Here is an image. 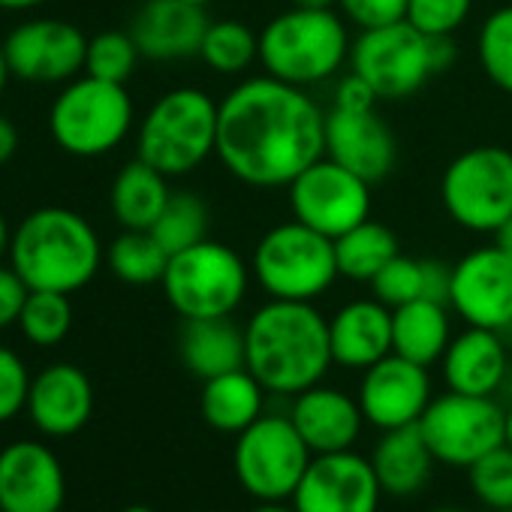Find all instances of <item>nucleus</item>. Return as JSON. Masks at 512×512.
Returning a JSON list of instances; mask_svg holds the SVG:
<instances>
[{
    "instance_id": "1",
    "label": "nucleus",
    "mask_w": 512,
    "mask_h": 512,
    "mask_svg": "<svg viewBox=\"0 0 512 512\" xmlns=\"http://www.w3.org/2000/svg\"><path fill=\"white\" fill-rule=\"evenodd\" d=\"M214 154L247 187H290L326 154V112L305 88L244 79L220 100Z\"/></svg>"
},
{
    "instance_id": "2",
    "label": "nucleus",
    "mask_w": 512,
    "mask_h": 512,
    "mask_svg": "<svg viewBox=\"0 0 512 512\" xmlns=\"http://www.w3.org/2000/svg\"><path fill=\"white\" fill-rule=\"evenodd\" d=\"M335 365L329 320L314 302L269 299L244 326V368L272 395H290L323 383Z\"/></svg>"
},
{
    "instance_id": "3",
    "label": "nucleus",
    "mask_w": 512,
    "mask_h": 512,
    "mask_svg": "<svg viewBox=\"0 0 512 512\" xmlns=\"http://www.w3.org/2000/svg\"><path fill=\"white\" fill-rule=\"evenodd\" d=\"M10 266L28 290L73 296L97 278L103 266V244L97 229L79 211L43 205L13 229Z\"/></svg>"
},
{
    "instance_id": "4",
    "label": "nucleus",
    "mask_w": 512,
    "mask_h": 512,
    "mask_svg": "<svg viewBox=\"0 0 512 512\" xmlns=\"http://www.w3.org/2000/svg\"><path fill=\"white\" fill-rule=\"evenodd\" d=\"M350 49L347 19L335 10L290 7L260 31V64L266 76L305 91L338 76L350 64Z\"/></svg>"
},
{
    "instance_id": "5",
    "label": "nucleus",
    "mask_w": 512,
    "mask_h": 512,
    "mask_svg": "<svg viewBox=\"0 0 512 512\" xmlns=\"http://www.w3.org/2000/svg\"><path fill=\"white\" fill-rule=\"evenodd\" d=\"M452 61V37H428L407 19L362 31L350 49V73L362 76L380 100L413 97Z\"/></svg>"
},
{
    "instance_id": "6",
    "label": "nucleus",
    "mask_w": 512,
    "mask_h": 512,
    "mask_svg": "<svg viewBox=\"0 0 512 512\" xmlns=\"http://www.w3.org/2000/svg\"><path fill=\"white\" fill-rule=\"evenodd\" d=\"M220 103L199 88H172L154 100L136 130V157L166 178L196 172L217 151Z\"/></svg>"
},
{
    "instance_id": "7",
    "label": "nucleus",
    "mask_w": 512,
    "mask_h": 512,
    "mask_svg": "<svg viewBox=\"0 0 512 512\" xmlns=\"http://www.w3.org/2000/svg\"><path fill=\"white\" fill-rule=\"evenodd\" d=\"M250 275L269 299L317 302L341 278L335 241L293 217L256 241Z\"/></svg>"
},
{
    "instance_id": "8",
    "label": "nucleus",
    "mask_w": 512,
    "mask_h": 512,
    "mask_svg": "<svg viewBox=\"0 0 512 512\" xmlns=\"http://www.w3.org/2000/svg\"><path fill=\"white\" fill-rule=\"evenodd\" d=\"M160 287L181 320L232 317L247 296L250 266L229 244L205 238L169 256Z\"/></svg>"
},
{
    "instance_id": "9",
    "label": "nucleus",
    "mask_w": 512,
    "mask_h": 512,
    "mask_svg": "<svg viewBox=\"0 0 512 512\" xmlns=\"http://www.w3.org/2000/svg\"><path fill=\"white\" fill-rule=\"evenodd\" d=\"M133 100L127 85L79 76L61 88L49 109V133L55 145L82 160L112 154L133 130Z\"/></svg>"
},
{
    "instance_id": "10",
    "label": "nucleus",
    "mask_w": 512,
    "mask_h": 512,
    "mask_svg": "<svg viewBox=\"0 0 512 512\" xmlns=\"http://www.w3.org/2000/svg\"><path fill=\"white\" fill-rule=\"evenodd\" d=\"M314 452L290 416L263 413L250 428L235 434L232 470L238 485L260 503L293 500Z\"/></svg>"
},
{
    "instance_id": "11",
    "label": "nucleus",
    "mask_w": 512,
    "mask_h": 512,
    "mask_svg": "<svg viewBox=\"0 0 512 512\" xmlns=\"http://www.w3.org/2000/svg\"><path fill=\"white\" fill-rule=\"evenodd\" d=\"M446 214L467 232H494L512 217V151L476 145L461 151L440 178Z\"/></svg>"
},
{
    "instance_id": "12",
    "label": "nucleus",
    "mask_w": 512,
    "mask_h": 512,
    "mask_svg": "<svg viewBox=\"0 0 512 512\" xmlns=\"http://www.w3.org/2000/svg\"><path fill=\"white\" fill-rule=\"evenodd\" d=\"M419 431L440 464L473 467L491 449L506 443V407L485 395L446 392L431 398Z\"/></svg>"
},
{
    "instance_id": "13",
    "label": "nucleus",
    "mask_w": 512,
    "mask_h": 512,
    "mask_svg": "<svg viewBox=\"0 0 512 512\" xmlns=\"http://www.w3.org/2000/svg\"><path fill=\"white\" fill-rule=\"evenodd\" d=\"M287 190L293 217L332 241L371 217V184L326 154Z\"/></svg>"
},
{
    "instance_id": "14",
    "label": "nucleus",
    "mask_w": 512,
    "mask_h": 512,
    "mask_svg": "<svg viewBox=\"0 0 512 512\" xmlns=\"http://www.w3.org/2000/svg\"><path fill=\"white\" fill-rule=\"evenodd\" d=\"M4 49L19 82L67 85L85 73L88 37L64 19H31L4 40Z\"/></svg>"
},
{
    "instance_id": "15",
    "label": "nucleus",
    "mask_w": 512,
    "mask_h": 512,
    "mask_svg": "<svg viewBox=\"0 0 512 512\" xmlns=\"http://www.w3.org/2000/svg\"><path fill=\"white\" fill-rule=\"evenodd\" d=\"M449 308L476 329H512V256L497 244L470 250L452 266Z\"/></svg>"
},
{
    "instance_id": "16",
    "label": "nucleus",
    "mask_w": 512,
    "mask_h": 512,
    "mask_svg": "<svg viewBox=\"0 0 512 512\" xmlns=\"http://www.w3.org/2000/svg\"><path fill=\"white\" fill-rule=\"evenodd\" d=\"M380 479L371 458L344 449L329 455H314L296 494V512H377L380 509Z\"/></svg>"
},
{
    "instance_id": "17",
    "label": "nucleus",
    "mask_w": 512,
    "mask_h": 512,
    "mask_svg": "<svg viewBox=\"0 0 512 512\" xmlns=\"http://www.w3.org/2000/svg\"><path fill=\"white\" fill-rule=\"evenodd\" d=\"M356 398L368 425L380 431H392V428L416 425L434 395L425 365L389 353L386 359L362 371Z\"/></svg>"
},
{
    "instance_id": "18",
    "label": "nucleus",
    "mask_w": 512,
    "mask_h": 512,
    "mask_svg": "<svg viewBox=\"0 0 512 512\" xmlns=\"http://www.w3.org/2000/svg\"><path fill=\"white\" fill-rule=\"evenodd\" d=\"M64 497V467L46 443L16 440L0 449V512H58Z\"/></svg>"
},
{
    "instance_id": "19",
    "label": "nucleus",
    "mask_w": 512,
    "mask_h": 512,
    "mask_svg": "<svg viewBox=\"0 0 512 512\" xmlns=\"http://www.w3.org/2000/svg\"><path fill=\"white\" fill-rule=\"evenodd\" d=\"M326 157L347 166L368 184H377L395 169L398 145L377 109L347 112L332 106L326 112Z\"/></svg>"
},
{
    "instance_id": "20",
    "label": "nucleus",
    "mask_w": 512,
    "mask_h": 512,
    "mask_svg": "<svg viewBox=\"0 0 512 512\" xmlns=\"http://www.w3.org/2000/svg\"><path fill=\"white\" fill-rule=\"evenodd\" d=\"M25 410L40 434L73 437L94 413V386L79 365L55 362L31 380Z\"/></svg>"
},
{
    "instance_id": "21",
    "label": "nucleus",
    "mask_w": 512,
    "mask_h": 512,
    "mask_svg": "<svg viewBox=\"0 0 512 512\" xmlns=\"http://www.w3.org/2000/svg\"><path fill=\"white\" fill-rule=\"evenodd\" d=\"M208 22L205 7H193L187 0H145L133 16L130 37L142 58L172 64L199 58Z\"/></svg>"
},
{
    "instance_id": "22",
    "label": "nucleus",
    "mask_w": 512,
    "mask_h": 512,
    "mask_svg": "<svg viewBox=\"0 0 512 512\" xmlns=\"http://www.w3.org/2000/svg\"><path fill=\"white\" fill-rule=\"evenodd\" d=\"M290 419L314 455L353 449L365 425L359 398H350L347 392L323 386V383L293 398Z\"/></svg>"
},
{
    "instance_id": "23",
    "label": "nucleus",
    "mask_w": 512,
    "mask_h": 512,
    "mask_svg": "<svg viewBox=\"0 0 512 512\" xmlns=\"http://www.w3.org/2000/svg\"><path fill=\"white\" fill-rule=\"evenodd\" d=\"M440 365H443V380L452 392L485 395V398H494L512 371L500 332L476 329V326H467L461 335H452Z\"/></svg>"
},
{
    "instance_id": "24",
    "label": "nucleus",
    "mask_w": 512,
    "mask_h": 512,
    "mask_svg": "<svg viewBox=\"0 0 512 512\" xmlns=\"http://www.w3.org/2000/svg\"><path fill=\"white\" fill-rule=\"evenodd\" d=\"M332 359L341 368L365 371L392 353V308L380 299H356L329 320Z\"/></svg>"
},
{
    "instance_id": "25",
    "label": "nucleus",
    "mask_w": 512,
    "mask_h": 512,
    "mask_svg": "<svg viewBox=\"0 0 512 512\" xmlns=\"http://www.w3.org/2000/svg\"><path fill=\"white\" fill-rule=\"evenodd\" d=\"M434 461L437 458L431 455L419 422L383 431L371 455L380 488L389 497H413L416 491H422L431 479Z\"/></svg>"
},
{
    "instance_id": "26",
    "label": "nucleus",
    "mask_w": 512,
    "mask_h": 512,
    "mask_svg": "<svg viewBox=\"0 0 512 512\" xmlns=\"http://www.w3.org/2000/svg\"><path fill=\"white\" fill-rule=\"evenodd\" d=\"M178 353L184 368L205 383L244 368V329H238L229 317L184 320Z\"/></svg>"
},
{
    "instance_id": "27",
    "label": "nucleus",
    "mask_w": 512,
    "mask_h": 512,
    "mask_svg": "<svg viewBox=\"0 0 512 512\" xmlns=\"http://www.w3.org/2000/svg\"><path fill=\"white\" fill-rule=\"evenodd\" d=\"M263 404H266V386L247 368L205 380L199 398L202 419L220 434H241L244 428H250L263 416Z\"/></svg>"
},
{
    "instance_id": "28",
    "label": "nucleus",
    "mask_w": 512,
    "mask_h": 512,
    "mask_svg": "<svg viewBox=\"0 0 512 512\" xmlns=\"http://www.w3.org/2000/svg\"><path fill=\"white\" fill-rule=\"evenodd\" d=\"M449 341V305L434 299H416L401 308H392V353L428 368L443 359Z\"/></svg>"
},
{
    "instance_id": "29",
    "label": "nucleus",
    "mask_w": 512,
    "mask_h": 512,
    "mask_svg": "<svg viewBox=\"0 0 512 512\" xmlns=\"http://www.w3.org/2000/svg\"><path fill=\"white\" fill-rule=\"evenodd\" d=\"M169 196H172L169 178L151 163H145L142 157H136L127 166H121V172L115 175L109 190V205L124 229H151L160 211L166 208Z\"/></svg>"
},
{
    "instance_id": "30",
    "label": "nucleus",
    "mask_w": 512,
    "mask_h": 512,
    "mask_svg": "<svg viewBox=\"0 0 512 512\" xmlns=\"http://www.w3.org/2000/svg\"><path fill=\"white\" fill-rule=\"evenodd\" d=\"M398 238L395 232L380 220H362L341 238H335V256L338 272L347 281L371 284L395 256H398Z\"/></svg>"
},
{
    "instance_id": "31",
    "label": "nucleus",
    "mask_w": 512,
    "mask_h": 512,
    "mask_svg": "<svg viewBox=\"0 0 512 512\" xmlns=\"http://www.w3.org/2000/svg\"><path fill=\"white\" fill-rule=\"evenodd\" d=\"M112 275L130 287L160 284L169 266L166 247L154 238L151 229H124L106 250Z\"/></svg>"
},
{
    "instance_id": "32",
    "label": "nucleus",
    "mask_w": 512,
    "mask_h": 512,
    "mask_svg": "<svg viewBox=\"0 0 512 512\" xmlns=\"http://www.w3.org/2000/svg\"><path fill=\"white\" fill-rule=\"evenodd\" d=\"M199 58L208 70L220 76H238L260 61V34H253L238 19L208 22V31L199 46Z\"/></svg>"
},
{
    "instance_id": "33",
    "label": "nucleus",
    "mask_w": 512,
    "mask_h": 512,
    "mask_svg": "<svg viewBox=\"0 0 512 512\" xmlns=\"http://www.w3.org/2000/svg\"><path fill=\"white\" fill-rule=\"evenodd\" d=\"M154 238L166 247V253H181L208 238V205L199 193L178 190L169 196L157 223L151 226Z\"/></svg>"
},
{
    "instance_id": "34",
    "label": "nucleus",
    "mask_w": 512,
    "mask_h": 512,
    "mask_svg": "<svg viewBox=\"0 0 512 512\" xmlns=\"http://www.w3.org/2000/svg\"><path fill=\"white\" fill-rule=\"evenodd\" d=\"M22 335L34 347H58L73 329V305L64 293L31 290L19 317Z\"/></svg>"
},
{
    "instance_id": "35",
    "label": "nucleus",
    "mask_w": 512,
    "mask_h": 512,
    "mask_svg": "<svg viewBox=\"0 0 512 512\" xmlns=\"http://www.w3.org/2000/svg\"><path fill=\"white\" fill-rule=\"evenodd\" d=\"M142 52L130 31H103L88 40V58H85V73L103 82L127 85L130 76L136 73Z\"/></svg>"
},
{
    "instance_id": "36",
    "label": "nucleus",
    "mask_w": 512,
    "mask_h": 512,
    "mask_svg": "<svg viewBox=\"0 0 512 512\" xmlns=\"http://www.w3.org/2000/svg\"><path fill=\"white\" fill-rule=\"evenodd\" d=\"M476 55L485 76L500 91L512 94V7H500L482 22Z\"/></svg>"
},
{
    "instance_id": "37",
    "label": "nucleus",
    "mask_w": 512,
    "mask_h": 512,
    "mask_svg": "<svg viewBox=\"0 0 512 512\" xmlns=\"http://www.w3.org/2000/svg\"><path fill=\"white\" fill-rule=\"evenodd\" d=\"M467 470H470V491L482 506H488L491 512L512 509V449L506 443L491 449Z\"/></svg>"
},
{
    "instance_id": "38",
    "label": "nucleus",
    "mask_w": 512,
    "mask_h": 512,
    "mask_svg": "<svg viewBox=\"0 0 512 512\" xmlns=\"http://www.w3.org/2000/svg\"><path fill=\"white\" fill-rule=\"evenodd\" d=\"M374 299H380L386 308H401L407 302L428 296V278H425V260L398 253L395 260L371 281Z\"/></svg>"
},
{
    "instance_id": "39",
    "label": "nucleus",
    "mask_w": 512,
    "mask_h": 512,
    "mask_svg": "<svg viewBox=\"0 0 512 512\" xmlns=\"http://www.w3.org/2000/svg\"><path fill=\"white\" fill-rule=\"evenodd\" d=\"M470 10L473 0H407V22L428 37H452Z\"/></svg>"
},
{
    "instance_id": "40",
    "label": "nucleus",
    "mask_w": 512,
    "mask_h": 512,
    "mask_svg": "<svg viewBox=\"0 0 512 512\" xmlns=\"http://www.w3.org/2000/svg\"><path fill=\"white\" fill-rule=\"evenodd\" d=\"M31 374L22 356L10 347L0 344V422L16 419L28 407L31 392Z\"/></svg>"
},
{
    "instance_id": "41",
    "label": "nucleus",
    "mask_w": 512,
    "mask_h": 512,
    "mask_svg": "<svg viewBox=\"0 0 512 512\" xmlns=\"http://www.w3.org/2000/svg\"><path fill=\"white\" fill-rule=\"evenodd\" d=\"M341 16L359 31L386 28L407 19V0H338Z\"/></svg>"
},
{
    "instance_id": "42",
    "label": "nucleus",
    "mask_w": 512,
    "mask_h": 512,
    "mask_svg": "<svg viewBox=\"0 0 512 512\" xmlns=\"http://www.w3.org/2000/svg\"><path fill=\"white\" fill-rule=\"evenodd\" d=\"M28 293L31 290L19 278V272L13 266L0 263V332L10 329V326H19V317H22Z\"/></svg>"
},
{
    "instance_id": "43",
    "label": "nucleus",
    "mask_w": 512,
    "mask_h": 512,
    "mask_svg": "<svg viewBox=\"0 0 512 512\" xmlns=\"http://www.w3.org/2000/svg\"><path fill=\"white\" fill-rule=\"evenodd\" d=\"M377 94L371 91V85L362 79V76H356V73H350V76H344L341 82H338V88H335V109H347V112H365V109H377Z\"/></svg>"
},
{
    "instance_id": "44",
    "label": "nucleus",
    "mask_w": 512,
    "mask_h": 512,
    "mask_svg": "<svg viewBox=\"0 0 512 512\" xmlns=\"http://www.w3.org/2000/svg\"><path fill=\"white\" fill-rule=\"evenodd\" d=\"M16 151H19V130L7 115H0V166L10 163Z\"/></svg>"
},
{
    "instance_id": "45",
    "label": "nucleus",
    "mask_w": 512,
    "mask_h": 512,
    "mask_svg": "<svg viewBox=\"0 0 512 512\" xmlns=\"http://www.w3.org/2000/svg\"><path fill=\"white\" fill-rule=\"evenodd\" d=\"M491 235H494V244H497L506 256H512V217H509V220H503Z\"/></svg>"
},
{
    "instance_id": "46",
    "label": "nucleus",
    "mask_w": 512,
    "mask_h": 512,
    "mask_svg": "<svg viewBox=\"0 0 512 512\" xmlns=\"http://www.w3.org/2000/svg\"><path fill=\"white\" fill-rule=\"evenodd\" d=\"M49 4V0H0V10L4 13H28V10H37Z\"/></svg>"
},
{
    "instance_id": "47",
    "label": "nucleus",
    "mask_w": 512,
    "mask_h": 512,
    "mask_svg": "<svg viewBox=\"0 0 512 512\" xmlns=\"http://www.w3.org/2000/svg\"><path fill=\"white\" fill-rule=\"evenodd\" d=\"M10 244H13V229H10L7 217L0 214V263H4V256H10Z\"/></svg>"
},
{
    "instance_id": "48",
    "label": "nucleus",
    "mask_w": 512,
    "mask_h": 512,
    "mask_svg": "<svg viewBox=\"0 0 512 512\" xmlns=\"http://www.w3.org/2000/svg\"><path fill=\"white\" fill-rule=\"evenodd\" d=\"M10 79H13V70H10V61H7V49H4V43H0V97H4Z\"/></svg>"
},
{
    "instance_id": "49",
    "label": "nucleus",
    "mask_w": 512,
    "mask_h": 512,
    "mask_svg": "<svg viewBox=\"0 0 512 512\" xmlns=\"http://www.w3.org/2000/svg\"><path fill=\"white\" fill-rule=\"evenodd\" d=\"M293 7H305V10H335L338 0H293Z\"/></svg>"
},
{
    "instance_id": "50",
    "label": "nucleus",
    "mask_w": 512,
    "mask_h": 512,
    "mask_svg": "<svg viewBox=\"0 0 512 512\" xmlns=\"http://www.w3.org/2000/svg\"><path fill=\"white\" fill-rule=\"evenodd\" d=\"M250 512H296V509L287 506V503H260V506L250 509Z\"/></svg>"
},
{
    "instance_id": "51",
    "label": "nucleus",
    "mask_w": 512,
    "mask_h": 512,
    "mask_svg": "<svg viewBox=\"0 0 512 512\" xmlns=\"http://www.w3.org/2000/svg\"><path fill=\"white\" fill-rule=\"evenodd\" d=\"M506 446L512 449V404L506 407Z\"/></svg>"
},
{
    "instance_id": "52",
    "label": "nucleus",
    "mask_w": 512,
    "mask_h": 512,
    "mask_svg": "<svg viewBox=\"0 0 512 512\" xmlns=\"http://www.w3.org/2000/svg\"><path fill=\"white\" fill-rule=\"evenodd\" d=\"M121 512H154L151 506H127V509H121Z\"/></svg>"
},
{
    "instance_id": "53",
    "label": "nucleus",
    "mask_w": 512,
    "mask_h": 512,
    "mask_svg": "<svg viewBox=\"0 0 512 512\" xmlns=\"http://www.w3.org/2000/svg\"><path fill=\"white\" fill-rule=\"evenodd\" d=\"M187 4H193V7H208L211 0H187Z\"/></svg>"
},
{
    "instance_id": "54",
    "label": "nucleus",
    "mask_w": 512,
    "mask_h": 512,
    "mask_svg": "<svg viewBox=\"0 0 512 512\" xmlns=\"http://www.w3.org/2000/svg\"><path fill=\"white\" fill-rule=\"evenodd\" d=\"M431 512H461V509H452V506H443V509H431Z\"/></svg>"
},
{
    "instance_id": "55",
    "label": "nucleus",
    "mask_w": 512,
    "mask_h": 512,
    "mask_svg": "<svg viewBox=\"0 0 512 512\" xmlns=\"http://www.w3.org/2000/svg\"><path fill=\"white\" fill-rule=\"evenodd\" d=\"M500 512H512V509H500Z\"/></svg>"
},
{
    "instance_id": "56",
    "label": "nucleus",
    "mask_w": 512,
    "mask_h": 512,
    "mask_svg": "<svg viewBox=\"0 0 512 512\" xmlns=\"http://www.w3.org/2000/svg\"><path fill=\"white\" fill-rule=\"evenodd\" d=\"M58 512H64V509H58Z\"/></svg>"
}]
</instances>
